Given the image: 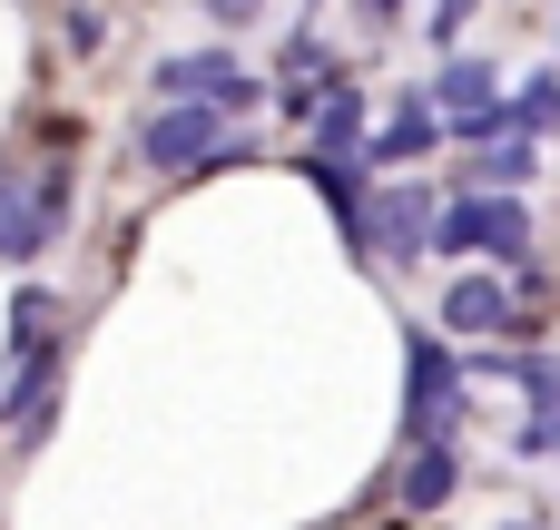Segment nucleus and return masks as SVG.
<instances>
[{"label": "nucleus", "instance_id": "1a4fd4ad", "mask_svg": "<svg viewBox=\"0 0 560 530\" xmlns=\"http://www.w3.org/2000/svg\"><path fill=\"white\" fill-rule=\"evenodd\" d=\"M453 482H463L453 443H413V462H404V511H433V502H453Z\"/></svg>", "mask_w": 560, "mask_h": 530}, {"label": "nucleus", "instance_id": "7ed1b4c3", "mask_svg": "<svg viewBox=\"0 0 560 530\" xmlns=\"http://www.w3.org/2000/svg\"><path fill=\"white\" fill-rule=\"evenodd\" d=\"M266 89L236 69V59H217V49H197V59H158V108H217V118H236V108H256Z\"/></svg>", "mask_w": 560, "mask_h": 530}, {"label": "nucleus", "instance_id": "f03ea898", "mask_svg": "<svg viewBox=\"0 0 560 530\" xmlns=\"http://www.w3.org/2000/svg\"><path fill=\"white\" fill-rule=\"evenodd\" d=\"M404 443H453V413H463V374H453V354L433 344V334H413L404 344Z\"/></svg>", "mask_w": 560, "mask_h": 530}, {"label": "nucleus", "instance_id": "20e7f679", "mask_svg": "<svg viewBox=\"0 0 560 530\" xmlns=\"http://www.w3.org/2000/svg\"><path fill=\"white\" fill-rule=\"evenodd\" d=\"M532 216L512 197H463V207H433V256H522Z\"/></svg>", "mask_w": 560, "mask_h": 530}, {"label": "nucleus", "instance_id": "f3484780", "mask_svg": "<svg viewBox=\"0 0 560 530\" xmlns=\"http://www.w3.org/2000/svg\"><path fill=\"white\" fill-rule=\"evenodd\" d=\"M364 20H374V30H394V20H404V0H364Z\"/></svg>", "mask_w": 560, "mask_h": 530}, {"label": "nucleus", "instance_id": "4468645a", "mask_svg": "<svg viewBox=\"0 0 560 530\" xmlns=\"http://www.w3.org/2000/svg\"><path fill=\"white\" fill-rule=\"evenodd\" d=\"M39 325H49V295H20V305H10V354H30Z\"/></svg>", "mask_w": 560, "mask_h": 530}, {"label": "nucleus", "instance_id": "6e6552de", "mask_svg": "<svg viewBox=\"0 0 560 530\" xmlns=\"http://www.w3.org/2000/svg\"><path fill=\"white\" fill-rule=\"evenodd\" d=\"M443 325H453V334H512L522 315H512V295H502L492 275H463V285L443 295Z\"/></svg>", "mask_w": 560, "mask_h": 530}, {"label": "nucleus", "instance_id": "39448f33", "mask_svg": "<svg viewBox=\"0 0 560 530\" xmlns=\"http://www.w3.org/2000/svg\"><path fill=\"white\" fill-rule=\"evenodd\" d=\"M217 138H226L217 108H158V118L138 128V157H148V167H207Z\"/></svg>", "mask_w": 560, "mask_h": 530}, {"label": "nucleus", "instance_id": "dca6fc26", "mask_svg": "<svg viewBox=\"0 0 560 530\" xmlns=\"http://www.w3.org/2000/svg\"><path fill=\"white\" fill-rule=\"evenodd\" d=\"M256 10H266V0H207V20H217V30H246Z\"/></svg>", "mask_w": 560, "mask_h": 530}, {"label": "nucleus", "instance_id": "f8f14e48", "mask_svg": "<svg viewBox=\"0 0 560 530\" xmlns=\"http://www.w3.org/2000/svg\"><path fill=\"white\" fill-rule=\"evenodd\" d=\"M512 118H522V128H560V69H541V79L512 98Z\"/></svg>", "mask_w": 560, "mask_h": 530}, {"label": "nucleus", "instance_id": "0eeeda50", "mask_svg": "<svg viewBox=\"0 0 560 530\" xmlns=\"http://www.w3.org/2000/svg\"><path fill=\"white\" fill-rule=\"evenodd\" d=\"M433 138H443V118H433V98H404L384 128H374V167H413V157H433Z\"/></svg>", "mask_w": 560, "mask_h": 530}, {"label": "nucleus", "instance_id": "9b49d317", "mask_svg": "<svg viewBox=\"0 0 560 530\" xmlns=\"http://www.w3.org/2000/svg\"><path fill=\"white\" fill-rule=\"evenodd\" d=\"M532 177H541V148L532 138H492L482 148V187H532Z\"/></svg>", "mask_w": 560, "mask_h": 530}, {"label": "nucleus", "instance_id": "2eb2a0df", "mask_svg": "<svg viewBox=\"0 0 560 530\" xmlns=\"http://www.w3.org/2000/svg\"><path fill=\"white\" fill-rule=\"evenodd\" d=\"M463 20H472V0H433V39H463Z\"/></svg>", "mask_w": 560, "mask_h": 530}, {"label": "nucleus", "instance_id": "423d86ee", "mask_svg": "<svg viewBox=\"0 0 560 530\" xmlns=\"http://www.w3.org/2000/svg\"><path fill=\"white\" fill-rule=\"evenodd\" d=\"M364 246H394V256H423L433 246V197L423 187H394L374 216H364Z\"/></svg>", "mask_w": 560, "mask_h": 530}, {"label": "nucleus", "instance_id": "f257e3e1", "mask_svg": "<svg viewBox=\"0 0 560 530\" xmlns=\"http://www.w3.org/2000/svg\"><path fill=\"white\" fill-rule=\"evenodd\" d=\"M59 216H69V177L49 167V177L30 187V177H20V157H0V256H10V266H30V256L59 236Z\"/></svg>", "mask_w": 560, "mask_h": 530}, {"label": "nucleus", "instance_id": "9d476101", "mask_svg": "<svg viewBox=\"0 0 560 530\" xmlns=\"http://www.w3.org/2000/svg\"><path fill=\"white\" fill-rule=\"evenodd\" d=\"M354 118H364V98L335 79V89L315 98V148H305V157H354Z\"/></svg>", "mask_w": 560, "mask_h": 530}, {"label": "nucleus", "instance_id": "ddd939ff", "mask_svg": "<svg viewBox=\"0 0 560 530\" xmlns=\"http://www.w3.org/2000/svg\"><path fill=\"white\" fill-rule=\"evenodd\" d=\"M522 452H532V462H551V452H560V393L532 413V423H522Z\"/></svg>", "mask_w": 560, "mask_h": 530}]
</instances>
